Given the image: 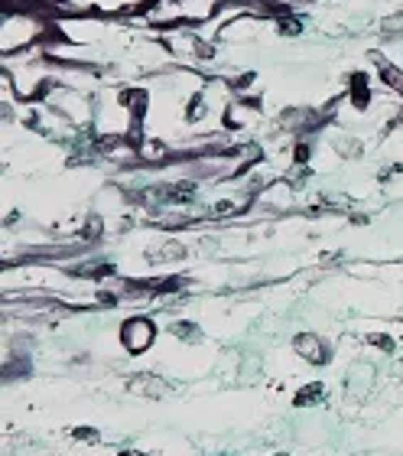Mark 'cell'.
Here are the masks:
<instances>
[{
  "label": "cell",
  "mask_w": 403,
  "mask_h": 456,
  "mask_svg": "<svg viewBox=\"0 0 403 456\" xmlns=\"http://www.w3.org/2000/svg\"><path fill=\"white\" fill-rule=\"evenodd\" d=\"M153 339H156V329H153L150 319H127V323L121 326V342L127 352H134V356H140V352H146V349L153 346Z\"/></svg>",
  "instance_id": "6da1fadb"
},
{
  "label": "cell",
  "mask_w": 403,
  "mask_h": 456,
  "mask_svg": "<svg viewBox=\"0 0 403 456\" xmlns=\"http://www.w3.org/2000/svg\"><path fill=\"white\" fill-rule=\"evenodd\" d=\"M371 346L384 349V352H394V339H387V336H371Z\"/></svg>",
  "instance_id": "52a82bcc"
},
{
  "label": "cell",
  "mask_w": 403,
  "mask_h": 456,
  "mask_svg": "<svg viewBox=\"0 0 403 456\" xmlns=\"http://www.w3.org/2000/svg\"><path fill=\"white\" fill-rule=\"evenodd\" d=\"M134 391H140V395H150V398H160L166 395V388L160 385V381H153V375H140V381H134Z\"/></svg>",
  "instance_id": "277c9868"
},
{
  "label": "cell",
  "mask_w": 403,
  "mask_h": 456,
  "mask_svg": "<svg viewBox=\"0 0 403 456\" xmlns=\"http://www.w3.org/2000/svg\"><path fill=\"white\" fill-rule=\"evenodd\" d=\"M293 349H296L299 356H303L306 362H312V365H326L328 359H332L328 346H326V342H322L316 333H299L296 339H293Z\"/></svg>",
  "instance_id": "7a4b0ae2"
},
{
  "label": "cell",
  "mask_w": 403,
  "mask_h": 456,
  "mask_svg": "<svg viewBox=\"0 0 403 456\" xmlns=\"http://www.w3.org/2000/svg\"><path fill=\"white\" fill-rule=\"evenodd\" d=\"M319 398H326V385H322V381H312V385L299 388L293 404H296V408H309V404H316Z\"/></svg>",
  "instance_id": "3957f363"
},
{
  "label": "cell",
  "mask_w": 403,
  "mask_h": 456,
  "mask_svg": "<svg viewBox=\"0 0 403 456\" xmlns=\"http://www.w3.org/2000/svg\"><path fill=\"white\" fill-rule=\"evenodd\" d=\"M75 440L98 443V430H95V427H75Z\"/></svg>",
  "instance_id": "8992f818"
},
{
  "label": "cell",
  "mask_w": 403,
  "mask_h": 456,
  "mask_svg": "<svg viewBox=\"0 0 403 456\" xmlns=\"http://www.w3.org/2000/svg\"><path fill=\"white\" fill-rule=\"evenodd\" d=\"M173 333L179 336V339H186V342H198V339H202V333H198V329H195L192 323H176V326H173Z\"/></svg>",
  "instance_id": "5b68a950"
}]
</instances>
